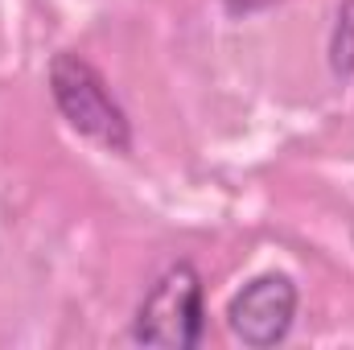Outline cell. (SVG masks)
<instances>
[{
	"instance_id": "277c9868",
	"label": "cell",
	"mask_w": 354,
	"mask_h": 350,
	"mask_svg": "<svg viewBox=\"0 0 354 350\" xmlns=\"http://www.w3.org/2000/svg\"><path fill=\"white\" fill-rule=\"evenodd\" d=\"M330 71L338 79L354 75V0H342L330 29Z\"/></svg>"
},
{
	"instance_id": "6da1fadb",
	"label": "cell",
	"mask_w": 354,
	"mask_h": 350,
	"mask_svg": "<svg viewBox=\"0 0 354 350\" xmlns=\"http://www.w3.org/2000/svg\"><path fill=\"white\" fill-rule=\"evenodd\" d=\"M50 99L58 116L91 145L107 153H128L132 149V120L111 95L107 79L91 66L83 54L62 50L50 62Z\"/></svg>"
},
{
	"instance_id": "7a4b0ae2",
	"label": "cell",
	"mask_w": 354,
	"mask_h": 350,
	"mask_svg": "<svg viewBox=\"0 0 354 350\" xmlns=\"http://www.w3.org/2000/svg\"><path fill=\"white\" fill-rule=\"evenodd\" d=\"M206 338V284L189 260L169 264L136 305L132 342L161 350H194Z\"/></svg>"
},
{
	"instance_id": "3957f363",
	"label": "cell",
	"mask_w": 354,
	"mask_h": 350,
	"mask_svg": "<svg viewBox=\"0 0 354 350\" xmlns=\"http://www.w3.org/2000/svg\"><path fill=\"white\" fill-rule=\"evenodd\" d=\"M301 288L288 272H260L227 301V330L252 350H268L288 338L297 322Z\"/></svg>"
}]
</instances>
